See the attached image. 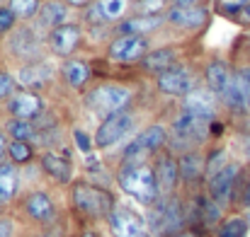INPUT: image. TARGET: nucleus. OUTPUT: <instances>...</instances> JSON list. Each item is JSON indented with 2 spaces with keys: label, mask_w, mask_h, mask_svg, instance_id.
<instances>
[{
  "label": "nucleus",
  "mask_w": 250,
  "mask_h": 237,
  "mask_svg": "<svg viewBox=\"0 0 250 237\" xmlns=\"http://www.w3.org/2000/svg\"><path fill=\"white\" fill-rule=\"evenodd\" d=\"M32 237H37V235H32Z\"/></svg>",
  "instance_id": "nucleus-54"
},
{
  "label": "nucleus",
  "mask_w": 250,
  "mask_h": 237,
  "mask_svg": "<svg viewBox=\"0 0 250 237\" xmlns=\"http://www.w3.org/2000/svg\"><path fill=\"white\" fill-rule=\"evenodd\" d=\"M85 39V29L81 22H66L61 27H56L49 36H46V46L51 51V56L68 61L76 58V54L81 51V44Z\"/></svg>",
  "instance_id": "nucleus-11"
},
{
  "label": "nucleus",
  "mask_w": 250,
  "mask_h": 237,
  "mask_svg": "<svg viewBox=\"0 0 250 237\" xmlns=\"http://www.w3.org/2000/svg\"><path fill=\"white\" fill-rule=\"evenodd\" d=\"M7 211H12V208H7V206H5V203H2V201H0V218H2V216H5V213H7Z\"/></svg>",
  "instance_id": "nucleus-48"
},
{
  "label": "nucleus",
  "mask_w": 250,
  "mask_h": 237,
  "mask_svg": "<svg viewBox=\"0 0 250 237\" xmlns=\"http://www.w3.org/2000/svg\"><path fill=\"white\" fill-rule=\"evenodd\" d=\"M107 230L109 237H146L148 235V228H146V218L134 211L131 206L126 203H119L112 216L107 218Z\"/></svg>",
  "instance_id": "nucleus-14"
},
{
  "label": "nucleus",
  "mask_w": 250,
  "mask_h": 237,
  "mask_svg": "<svg viewBox=\"0 0 250 237\" xmlns=\"http://www.w3.org/2000/svg\"><path fill=\"white\" fill-rule=\"evenodd\" d=\"M17 17H15V12L7 7V5H0V39L5 41L10 34H12V29L17 27Z\"/></svg>",
  "instance_id": "nucleus-38"
},
{
  "label": "nucleus",
  "mask_w": 250,
  "mask_h": 237,
  "mask_svg": "<svg viewBox=\"0 0 250 237\" xmlns=\"http://www.w3.org/2000/svg\"><path fill=\"white\" fill-rule=\"evenodd\" d=\"M172 5H207V0H170Z\"/></svg>",
  "instance_id": "nucleus-46"
},
{
  "label": "nucleus",
  "mask_w": 250,
  "mask_h": 237,
  "mask_svg": "<svg viewBox=\"0 0 250 237\" xmlns=\"http://www.w3.org/2000/svg\"><path fill=\"white\" fill-rule=\"evenodd\" d=\"M114 182H117V189L122 194L131 196L144 211L161 199V189H158L156 172H153V164L151 162L117 164L114 167Z\"/></svg>",
  "instance_id": "nucleus-2"
},
{
  "label": "nucleus",
  "mask_w": 250,
  "mask_h": 237,
  "mask_svg": "<svg viewBox=\"0 0 250 237\" xmlns=\"http://www.w3.org/2000/svg\"><path fill=\"white\" fill-rule=\"evenodd\" d=\"M243 167L246 164L241 160H231L221 172H216L214 177H209L207 184H204V191L216 203H221L226 211H233L236 208V191H238V182H241Z\"/></svg>",
  "instance_id": "nucleus-7"
},
{
  "label": "nucleus",
  "mask_w": 250,
  "mask_h": 237,
  "mask_svg": "<svg viewBox=\"0 0 250 237\" xmlns=\"http://www.w3.org/2000/svg\"><path fill=\"white\" fill-rule=\"evenodd\" d=\"M107 58L114 63H141L148 51H151V41L146 36H112L107 41Z\"/></svg>",
  "instance_id": "nucleus-13"
},
{
  "label": "nucleus",
  "mask_w": 250,
  "mask_h": 237,
  "mask_svg": "<svg viewBox=\"0 0 250 237\" xmlns=\"http://www.w3.org/2000/svg\"><path fill=\"white\" fill-rule=\"evenodd\" d=\"M2 128H5V133L10 136V141H34V136H37V128H34V121H24V119H5V124H2Z\"/></svg>",
  "instance_id": "nucleus-30"
},
{
  "label": "nucleus",
  "mask_w": 250,
  "mask_h": 237,
  "mask_svg": "<svg viewBox=\"0 0 250 237\" xmlns=\"http://www.w3.org/2000/svg\"><path fill=\"white\" fill-rule=\"evenodd\" d=\"M5 114L10 119H24V121H34L37 116H42L49 104L46 99L39 94V92H32V90H17L7 102H5Z\"/></svg>",
  "instance_id": "nucleus-16"
},
{
  "label": "nucleus",
  "mask_w": 250,
  "mask_h": 237,
  "mask_svg": "<svg viewBox=\"0 0 250 237\" xmlns=\"http://www.w3.org/2000/svg\"><path fill=\"white\" fill-rule=\"evenodd\" d=\"M246 15H248V17H250V5H248V7H246Z\"/></svg>",
  "instance_id": "nucleus-49"
},
{
  "label": "nucleus",
  "mask_w": 250,
  "mask_h": 237,
  "mask_svg": "<svg viewBox=\"0 0 250 237\" xmlns=\"http://www.w3.org/2000/svg\"><path fill=\"white\" fill-rule=\"evenodd\" d=\"M153 172H156V182L161 189V196H172L182 191L180 184V164H177V155H172L170 150H163L161 155L151 160Z\"/></svg>",
  "instance_id": "nucleus-19"
},
{
  "label": "nucleus",
  "mask_w": 250,
  "mask_h": 237,
  "mask_svg": "<svg viewBox=\"0 0 250 237\" xmlns=\"http://www.w3.org/2000/svg\"><path fill=\"white\" fill-rule=\"evenodd\" d=\"M167 24L166 15L158 17H144V15H129L119 24H114V36H146L153 32H161Z\"/></svg>",
  "instance_id": "nucleus-20"
},
{
  "label": "nucleus",
  "mask_w": 250,
  "mask_h": 237,
  "mask_svg": "<svg viewBox=\"0 0 250 237\" xmlns=\"http://www.w3.org/2000/svg\"><path fill=\"white\" fill-rule=\"evenodd\" d=\"M172 237H207V235L194 233V230H182V233H177V235H172Z\"/></svg>",
  "instance_id": "nucleus-47"
},
{
  "label": "nucleus",
  "mask_w": 250,
  "mask_h": 237,
  "mask_svg": "<svg viewBox=\"0 0 250 237\" xmlns=\"http://www.w3.org/2000/svg\"><path fill=\"white\" fill-rule=\"evenodd\" d=\"M175 63H180L177 49H172V46H158V49H151L148 51V56L139 63V71L146 73V75L158 78L161 73H166L167 68H172Z\"/></svg>",
  "instance_id": "nucleus-25"
},
{
  "label": "nucleus",
  "mask_w": 250,
  "mask_h": 237,
  "mask_svg": "<svg viewBox=\"0 0 250 237\" xmlns=\"http://www.w3.org/2000/svg\"><path fill=\"white\" fill-rule=\"evenodd\" d=\"M146 228L153 237H172L187 230V199L185 194L161 196L153 206L144 211Z\"/></svg>",
  "instance_id": "nucleus-3"
},
{
  "label": "nucleus",
  "mask_w": 250,
  "mask_h": 237,
  "mask_svg": "<svg viewBox=\"0 0 250 237\" xmlns=\"http://www.w3.org/2000/svg\"><path fill=\"white\" fill-rule=\"evenodd\" d=\"M248 54H250V39H248Z\"/></svg>",
  "instance_id": "nucleus-51"
},
{
  "label": "nucleus",
  "mask_w": 250,
  "mask_h": 237,
  "mask_svg": "<svg viewBox=\"0 0 250 237\" xmlns=\"http://www.w3.org/2000/svg\"><path fill=\"white\" fill-rule=\"evenodd\" d=\"M170 0H131V12L129 15H144V17H158L167 15Z\"/></svg>",
  "instance_id": "nucleus-32"
},
{
  "label": "nucleus",
  "mask_w": 250,
  "mask_h": 237,
  "mask_svg": "<svg viewBox=\"0 0 250 237\" xmlns=\"http://www.w3.org/2000/svg\"><path fill=\"white\" fill-rule=\"evenodd\" d=\"M131 102H134V90L122 82H100L90 87L83 97L85 107L102 119L131 109Z\"/></svg>",
  "instance_id": "nucleus-5"
},
{
  "label": "nucleus",
  "mask_w": 250,
  "mask_h": 237,
  "mask_svg": "<svg viewBox=\"0 0 250 237\" xmlns=\"http://www.w3.org/2000/svg\"><path fill=\"white\" fill-rule=\"evenodd\" d=\"M68 15H71V7L63 2V0H42V7H39V15L37 19L32 22L44 36H49L56 27L66 24L68 22Z\"/></svg>",
  "instance_id": "nucleus-22"
},
{
  "label": "nucleus",
  "mask_w": 250,
  "mask_h": 237,
  "mask_svg": "<svg viewBox=\"0 0 250 237\" xmlns=\"http://www.w3.org/2000/svg\"><path fill=\"white\" fill-rule=\"evenodd\" d=\"M131 12V0H95L83 12V22L87 27L95 24H119Z\"/></svg>",
  "instance_id": "nucleus-15"
},
{
  "label": "nucleus",
  "mask_w": 250,
  "mask_h": 237,
  "mask_svg": "<svg viewBox=\"0 0 250 237\" xmlns=\"http://www.w3.org/2000/svg\"><path fill=\"white\" fill-rule=\"evenodd\" d=\"M233 78L238 80V85H241L243 92H246V99H248V114H250V63L248 66L236 68V71H233Z\"/></svg>",
  "instance_id": "nucleus-42"
},
{
  "label": "nucleus",
  "mask_w": 250,
  "mask_h": 237,
  "mask_svg": "<svg viewBox=\"0 0 250 237\" xmlns=\"http://www.w3.org/2000/svg\"><path fill=\"white\" fill-rule=\"evenodd\" d=\"M167 24L182 32H202L209 24V7L207 5H170L167 10Z\"/></svg>",
  "instance_id": "nucleus-18"
},
{
  "label": "nucleus",
  "mask_w": 250,
  "mask_h": 237,
  "mask_svg": "<svg viewBox=\"0 0 250 237\" xmlns=\"http://www.w3.org/2000/svg\"><path fill=\"white\" fill-rule=\"evenodd\" d=\"M63 2H66L68 7H76V10H81V7H83V10H87V7H90L95 0H63Z\"/></svg>",
  "instance_id": "nucleus-45"
},
{
  "label": "nucleus",
  "mask_w": 250,
  "mask_h": 237,
  "mask_svg": "<svg viewBox=\"0 0 250 237\" xmlns=\"http://www.w3.org/2000/svg\"><path fill=\"white\" fill-rule=\"evenodd\" d=\"M12 211L22 218V223H27V225L34 228L37 233H39L42 228H46V225H51L54 220L61 218L59 201H56L54 191L46 189V186L27 189V191L20 196V201L15 203Z\"/></svg>",
  "instance_id": "nucleus-4"
},
{
  "label": "nucleus",
  "mask_w": 250,
  "mask_h": 237,
  "mask_svg": "<svg viewBox=\"0 0 250 237\" xmlns=\"http://www.w3.org/2000/svg\"><path fill=\"white\" fill-rule=\"evenodd\" d=\"M250 211V162L243 167L241 182H238V191H236V208L233 211Z\"/></svg>",
  "instance_id": "nucleus-35"
},
{
  "label": "nucleus",
  "mask_w": 250,
  "mask_h": 237,
  "mask_svg": "<svg viewBox=\"0 0 250 237\" xmlns=\"http://www.w3.org/2000/svg\"><path fill=\"white\" fill-rule=\"evenodd\" d=\"M7 160L17 167H27V164H34L39 160V150L34 143L29 141H10V148H7Z\"/></svg>",
  "instance_id": "nucleus-27"
},
{
  "label": "nucleus",
  "mask_w": 250,
  "mask_h": 237,
  "mask_svg": "<svg viewBox=\"0 0 250 237\" xmlns=\"http://www.w3.org/2000/svg\"><path fill=\"white\" fill-rule=\"evenodd\" d=\"M56 126H61V121H59V114L54 109H46L42 116L34 119V128L37 131H49V128H56Z\"/></svg>",
  "instance_id": "nucleus-41"
},
{
  "label": "nucleus",
  "mask_w": 250,
  "mask_h": 237,
  "mask_svg": "<svg viewBox=\"0 0 250 237\" xmlns=\"http://www.w3.org/2000/svg\"><path fill=\"white\" fill-rule=\"evenodd\" d=\"M71 138H73V146H76V150H78L81 155H90V153L97 150V148H95V136H90L81 126H73Z\"/></svg>",
  "instance_id": "nucleus-36"
},
{
  "label": "nucleus",
  "mask_w": 250,
  "mask_h": 237,
  "mask_svg": "<svg viewBox=\"0 0 250 237\" xmlns=\"http://www.w3.org/2000/svg\"><path fill=\"white\" fill-rule=\"evenodd\" d=\"M59 68L51 63V61H34V63H24L20 66L12 75L17 80V87L20 90H32V92H39L44 90L46 85H51L56 78Z\"/></svg>",
  "instance_id": "nucleus-17"
},
{
  "label": "nucleus",
  "mask_w": 250,
  "mask_h": 237,
  "mask_svg": "<svg viewBox=\"0 0 250 237\" xmlns=\"http://www.w3.org/2000/svg\"><path fill=\"white\" fill-rule=\"evenodd\" d=\"M78 237H102V233H100L95 225H83L81 233H78Z\"/></svg>",
  "instance_id": "nucleus-44"
},
{
  "label": "nucleus",
  "mask_w": 250,
  "mask_h": 237,
  "mask_svg": "<svg viewBox=\"0 0 250 237\" xmlns=\"http://www.w3.org/2000/svg\"><path fill=\"white\" fill-rule=\"evenodd\" d=\"M236 148L243 155V160L250 162V116L238 119L236 124Z\"/></svg>",
  "instance_id": "nucleus-34"
},
{
  "label": "nucleus",
  "mask_w": 250,
  "mask_h": 237,
  "mask_svg": "<svg viewBox=\"0 0 250 237\" xmlns=\"http://www.w3.org/2000/svg\"><path fill=\"white\" fill-rule=\"evenodd\" d=\"M22 218L15 213V211H7L2 218H0V237H22Z\"/></svg>",
  "instance_id": "nucleus-37"
},
{
  "label": "nucleus",
  "mask_w": 250,
  "mask_h": 237,
  "mask_svg": "<svg viewBox=\"0 0 250 237\" xmlns=\"http://www.w3.org/2000/svg\"><path fill=\"white\" fill-rule=\"evenodd\" d=\"M17 80L10 71H0V102H7L15 92H17Z\"/></svg>",
  "instance_id": "nucleus-40"
},
{
  "label": "nucleus",
  "mask_w": 250,
  "mask_h": 237,
  "mask_svg": "<svg viewBox=\"0 0 250 237\" xmlns=\"http://www.w3.org/2000/svg\"><path fill=\"white\" fill-rule=\"evenodd\" d=\"M231 162V153L226 146H207V179L221 172Z\"/></svg>",
  "instance_id": "nucleus-31"
},
{
  "label": "nucleus",
  "mask_w": 250,
  "mask_h": 237,
  "mask_svg": "<svg viewBox=\"0 0 250 237\" xmlns=\"http://www.w3.org/2000/svg\"><path fill=\"white\" fill-rule=\"evenodd\" d=\"M39 153H46V150H63L66 148V131L63 126H56V128H49V131H37L34 141Z\"/></svg>",
  "instance_id": "nucleus-28"
},
{
  "label": "nucleus",
  "mask_w": 250,
  "mask_h": 237,
  "mask_svg": "<svg viewBox=\"0 0 250 237\" xmlns=\"http://www.w3.org/2000/svg\"><path fill=\"white\" fill-rule=\"evenodd\" d=\"M0 111H5V109H2V107H0Z\"/></svg>",
  "instance_id": "nucleus-53"
},
{
  "label": "nucleus",
  "mask_w": 250,
  "mask_h": 237,
  "mask_svg": "<svg viewBox=\"0 0 250 237\" xmlns=\"http://www.w3.org/2000/svg\"><path fill=\"white\" fill-rule=\"evenodd\" d=\"M37 237H68V223H66V213H61L59 220H54L51 225L42 228Z\"/></svg>",
  "instance_id": "nucleus-39"
},
{
  "label": "nucleus",
  "mask_w": 250,
  "mask_h": 237,
  "mask_svg": "<svg viewBox=\"0 0 250 237\" xmlns=\"http://www.w3.org/2000/svg\"><path fill=\"white\" fill-rule=\"evenodd\" d=\"M24 182H22V167L12 164L10 160L0 162V201L7 208H15V203L20 201Z\"/></svg>",
  "instance_id": "nucleus-21"
},
{
  "label": "nucleus",
  "mask_w": 250,
  "mask_h": 237,
  "mask_svg": "<svg viewBox=\"0 0 250 237\" xmlns=\"http://www.w3.org/2000/svg\"><path fill=\"white\" fill-rule=\"evenodd\" d=\"M68 203H71V213L83 225H95L102 220L107 223L112 211L119 206L112 189H102V186L87 182L85 177L76 179L68 186Z\"/></svg>",
  "instance_id": "nucleus-1"
},
{
  "label": "nucleus",
  "mask_w": 250,
  "mask_h": 237,
  "mask_svg": "<svg viewBox=\"0 0 250 237\" xmlns=\"http://www.w3.org/2000/svg\"><path fill=\"white\" fill-rule=\"evenodd\" d=\"M134 131V111H119L100 121L95 131V148L97 150H112L117 143H122L129 133Z\"/></svg>",
  "instance_id": "nucleus-10"
},
{
  "label": "nucleus",
  "mask_w": 250,
  "mask_h": 237,
  "mask_svg": "<svg viewBox=\"0 0 250 237\" xmlns=\"http://www.w3.org/2000/svg\"><path fill=\"white\" fill-rule=\"evenodd\" d=\"M44 39L46 36L32 22H20L12 29V34L5 39V51L20 66L34 63V61H44Z\"/></svg>",
  "instance_id": "nucleus-6"
},
{
  "label": "nucleus",
  "mask_w": 250,
  "mask_h": 237,
  "mask_svg": "<svg viewBox=\"0 0 250 237\" xmlns=\"http://www.w3.org/2000/svg\"><path fill=\"white\" fill-rule=\"evenodd\" d=\"M246 218H248V228H250V213H248V216H246Z\"/></svg>",
  "instance_id": "nucleus-50"
},
{
  "label": "nucleus",
  "mask_w": 250,
  "mask_h": 237,
  "mask_svg": "<svg viewBox=\"0 0 250 237\" xmlns=\"http://www.w3.org/2000/svg\"><path fill=\"white\" fill-rule=\"evenodd\" d=\"M197 87H199V73H194L187 63H175L172 68H167L166 73L156 78V90L175 99H185Z\"/></svg>",
  "instance_id": "nucleus-8"
},
{
  "label": "nucleus",
  "mask_w": 250,
  "mask_h": 237,
  "mask_svg": "<svg viewBox=\"0 0 250 237\" xmlns=\"http://www.w3.org/2000/svg\"><path fill=\"white\" fill-rule=\"evenodd\" d=\"M202 78H204V87H207L209 92H214V94L219 97V102H221V94L226 92V87H229L231 80H233V71H231V66H229L224 58H211V61L204 63Z\"/></svg>",
  "instance_id": "nucleus-23"
},
{
  "label": "nucleus",
  "mask_w": 250,
  "mask_h": 237,
  "mask_svg": "<svg viewBox=\"0 0 250 237\" xmlns=\"http://www.w3.org/2000/svg\"><path fill=\"white\" fill-rule=\"evenodd\" d=\"M59 75L66 82L68 90L83 92L85 87L90 85V80H92V66L87 61H83V58H68V61H61Z\"/></svg>",
  "instance_id": "nucleus-24"
},
{
  "label": "nucleus",
  "mask_w": 250,
  "mask_h": 237,
  "mask_svg": "<svg viewBox=\"0 0 250 237\" xmlns=\"http://www.w3.org/2000/svg\"><path fill=\"white\" fill-rule=\"evenodd\" d=\"M136 141L151 153V158H156L163 150H167V146H170V128H167V124L153 121L136 133Z\"/></svg>",
  "instance_id": "nucleus-26"
},
{
  "label": "nucleus",
  "mask_w": 250,
  "mask_h": 237,
  "mask_svg": "<svg viewBox=\"0 0 250 237\" xmlns=\"http://www.w3.org/2000/svg\"><path fill=\"white\" fill-rule=\"evenodd\" d=\"M146 237H153V235H151V233H148V235H146Z\"/></svg>",
  "instance_id": "nucleus-52"
},
{
  "label": "nucleus",
  "mask_w": 250,
  "mask_h": 237,
  "mask_svg": "<svg viewBox=\"0 0 250 237\" xmlns=\"http://www.w3.org/2000/svg\"><path fill=\"white\" fill-rule=\"evenodd\" d=\"M7 7L20 22H34L42 7V0H7Z\"/></svg>",
  "instance_id": "nucleus-33"
},
{
  "label": "nucleus",
  "mask_w": 250,
  "mask_h": 237,
  "mask_svg": "<svg viewBox=\"0 0 250 237\" xmlns=\"http://www.w3.org/2000/svg\"><path fill=\"white\" fill-rule=\"evenodd\" d=\"M177 164H180L182 194L202 191L204 184H207V148L189 150V153L180 155V158H177Z\"/></svg>",
  "instance_id": "nucleus-12"
},
{
  "label": "nucleus",
  "mask_w": 250,
  "mask_h": 237,
  "mask_svg": "<svg viewBox=\"0 0 250 237\" xmlns=\"http://www.w3.org/2000/svg\"><path fill=\"white\" fill-rule=\"evenodd\" d=\"M7 148H10V136L5 133V128H0V162L7 160Z\"/></svg>",
  "instance_id": "nucleus-43"
},
{
  "label": "nucleus",
  "mask_w": 250,
  "mask_h": 237,
  "mask_svg": "<svg viewBox=\"0 0 250 237\" xmlns=\"http://www.w3.org/2000/svg\"><path fill=\"white\" fill-rule=\"evenodd\" d=\"M37 162H39L44 177H46L54 186L63 189V186H71V184L76 182V164H73V155H71L68 148L39 153V160H37Z\"/></svg>",
  "instance_id": "nucleus-9"
},
{
  "label": "nucleus",
  "mask_w": 250,
  "mask_h": 237,
  "mask_svg": "<svg viewBox=\"0 0 250 237\" xmlns=\"http://www.w3.org/2000/svg\"><path fill=\"white\" fill-rule=\"evenodd\" d=\"M248 218L241 213H229L211 237H248Z\"/></svg>",
  "instance_id": "nucleus-29"
}]
</instances>
